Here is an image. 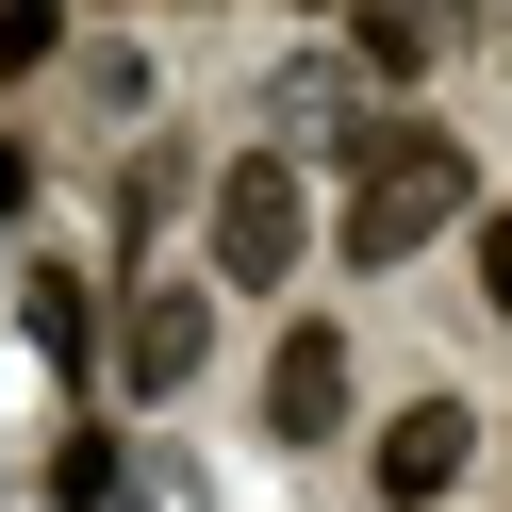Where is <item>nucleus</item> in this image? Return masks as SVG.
Segmentation results:
<instances>
[{"label": "nucleus", "instance_id": "f257e3e1", "mask_svg": "<svg viewBox=\"0 0 512 512\" xmlns=\"http://www.w3.org/2000/svg\"><path fill=\"white\" fill-rule=\"evenodd\" d=\"M446 232H479V166H463V133H430V116H364V166H347L331 248L380 281V265H413V248H446Z\"/></svg>", "mask_w": 512, "mask_h": 512}, {"label": "nucleus", "instance_id": "f03ea898", "mask_svg": "<svg viewBox=\"0 0 512 512\" xmlns=\"http://www.w3.org/2000/svg\"><path fill=\"white\" fill-rule=\"evenodd\" d=\"M199 248H215V298H281L314 248V199H298V149H232L199 199Z\"/></svg>", "mask_w": 512, "mask_h": 512}, {"label": "nucleus", "instance_id": "7ed1b4c3", "mask_svg": "<svg viewBox=\"0 0 512 512\" xmlns=\"http://www.w3.org/2000/svg\"><path fill=\"white\" fill-rule=\"evenodd\" d=\"M463 463H479V413L463 397H397L380 413V512H446Z\"/></svg>", "mask_w": 512, "mask_h": 512}, {"label": "nucleus", "instance_id": "20e7f679", "mask_svg": "<svg viewBox=\"0 0 512 512\" xmlns=\"http://www.w3.org/2000/svg\"><path fill=\"white\" fill-rule=\"evenodd\" d=\"M265 430L281 446H331L347 430V331H331V314H298V331L265 347Z\"/></svg>", "mask_w": 512, "mask_h": 512}, {"label": "nucleus", "instance_id": "39448f33", "mask_svg": "<svg viewBox=\"0 0 512 512\" xmlns=\"http://www.w3.org/2000/svg\"><path fill=\"white\" fill-rule=\"evenodd\" d=\"M199 364H215V281H149V298H133V364H116V380H133V397H182Z\"/></svg>", "mask_w": 512, "mask_h": 512}, {"label": "nucleus", "instance_id": "423d86ee", "mask_svg": "<svg viewBox=\"0 0 512 512\" xmlns=\"http://www.w3.org/2000/svg\"><path fill=\"white\" fill-rule=\"evenodd\" d=\"M430 50H446V0H347V67L364 83H413Z\"/></svg>", "mask_w": 512, "mask_h": 512}, {"label": "nucleus", "instance_id": "0eeeda50", "mask_svg": "<svg viewBox=\"0 0 512 512\" xmlns=\"http://www.w3.org/2000/svg\"><path fill=\"white\" fill-rule=\"evenodd\" d=\"M347 100H364V67H347V50L281 67V83H265V149H298V133H347Z\"/></svg>", "mask_w": 512, "mask_h": 512}, {"label": "nucleus", "instance_id": "6e6552de", "mask_svg": "<svg viewBox=\"0 0 512 512\" xmlns=\"http://www.w3.org/2000/svg\"><path fill=\"white\" fill-rule=\"evenodd\" d=\"M463 265H479V314H496V331H512V215H496V199H479V232H463Z\"/></svg>", "mask_w": 512, "mask_h": 512}, {"label": "nucleus", "instance_id": "1a4fd4ad", "mask_svg": "<svg viewBox=\"0 0 512 512\" xmlns=\"http://www.w3.org/2000/svg\"><path fill=\"white\" fill-rule=\"evenodd\" d=\"M50 34H67L50 0H0V67H50Z\"/></svg>", "mask_w": 512, "mask_h": 512}, {"label": "nucleus", "instance_id": "9d476101", "mask_svg": "<svg viewBox=\"0 0 512 512\" xmlns=\"http://www.w3.org/2000/svg\"><path fill=\"white\" fill-rule=\"evenodd\" d=\"M496 83H512V17H496Z\"/></svg>", "mask_w": 512, "mask_h": 512}, {"label": "nucleus", "instance_id": "9b49d317", "mask_svg": "<svg viewBox=\"0 0 512 512\" xmlns=\"http://www.w3.org/2000/svg\"><path fill=\"white\" fill-rule=\"evenodd\" d=\"M298 17H347V0H298Z\"/></svg>", "mask_w": 512, "mask_h": 512}]
</instances>
